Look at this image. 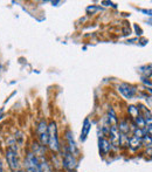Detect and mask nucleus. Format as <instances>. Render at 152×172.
<instances>
[{"label": "nucleus", "mask_w": 152, "mask_h": 172, "mask_svg": "<svg viewBox=\"0 0 152 172\" xmlns=\"http://www.w3.org/2000/svg\"><path fill=\"white\" fill-rule=\"evenodd\" d=\"M48 145L53 151L59 150V137H57V127L55 122H50L48 125Z\"/></svg>", "instance_id": "1"}, {"label": "nucleus", "mask_w": 152, "mask_h": 172, "mask_svg": "<svg viewBox=\"0 0 152 172\" xmlns=\"http://www.w3.org/2000/svg\"><path fill=\"white\" fill-rule=\"evenodd\" d=\"M6 158H7V163H8L10 169L13 172L18 171L19 168H20V164H19V158H18L16 151L14 149H8L7 152H6Z\"/></svg>", "instance_id": "2"}, {"label": "nucleus", "mask_w": 152, "mask_h": 172, "mask_svg": "<svg viewBox=\"0 0 152 172\" xmlns=\"http://www.w3.org/2000/svg\"><path fill=\"white\" fill-rule=\"evenodd\" d=\"M25 165L28 172H39V158L32 152H29L27 155Z\"/></svg>", "instance_id": "3"}, {"label": "nucleus", "mask_w": 152, "mask_h": 172, "mask_svg": "<svg viewBox=\"0 0 152 172\" xmlns=\"http://www.w3.org/2000/svg\"><path fill=\"white\" fill-rule=\"evenodd\" d=\"M38 135H39V139H40V143L42 145H47L48 144V127H47V123L46 121L42 119L38 127Z\"/></svg>", "instance_id": "4"}, {"label": "nucleus", "mask_w": 152, "mask_h": 172, "mask_svg": "<svg viewBox=\"0 0 152 172\" xmlns=\"http://www.w3.org/2000/svg\"><path fill=\"white\" fill-rule=\"evenodd\" d=\"M63 165L67 170L69 171H73L75 168H76V159H75V156L73 153H70L69 151L67 150L66 153H65V157H63Z\"/></svg>", "instance_id": "5"}, {"label": "nucleus", "mask_w": 152, "mask_h": 172, "mask_svg": "<svg viewBox=\"0 0 152 172\" xmlns=\"http://www.w3.org/2000/svg\"><path fill=\"white\" fill-rule=\"evenodd\" d=\"M118 90L122 93V95L126 97V98H132L133 96H135V94H136V89L133 88V87H131V86H129V84H119L118 86Z\"/></svg>", "instance_id": "6"}, {"label": "nucleus", "mask_w": 152, "mask_h": 172, "mask_svg": "<svg viewBox=\"0 0 152 172\" xmlns=\"http://www.w3.org/2000/svg\"><path fill=\"white\" fill-rule=\"evenodd\" d=\"M98 143H99V150H101V152H102V153L107 155V153L111 150L110 142H109L108 139H105L104 137H101V138H99V141H98Z\"/></svg>", "instance_id": "7"}, {"label": "nucleus", "mask_w": 152, "mask_h": 172, "mask_svg": "<svg viewBox=\"0 0 152 172\" xmlns=\"http://www.w3.org/2000/svg\"><path fill=\"white\" fill-rule=\"evenodd\" d=\"M90 129H91V124H90L89 119L85 118V119H84V122H83L82 131H81V137H80L82 142H84V141L87 139V137H88V135H89V131H90Z\"/></svg>", "instance_id": "8"}, {"label": "nucleus", "mask_w": 152, "mask_h": 172, "mask_svg": "<svg viewBox=\"0 0 152 172\" xmlns=\"http://www.w3.org/2000/svg\"><path fill=\"white\" fill-rule=\"evenodd\" d=\"M142 142H143L142 138H138V137H136V136H131V137L129 138V144H128V145L130 146L132 150H137V149H139L140 145H142Z\"/></svg>", "instance_id": "9"}, {"label": "nucleus", "mask_w": 152, "mask_h": 172, "mask_svg": "<svg viewBox=\"0 0 152 172\" xmlns=\"http://www.w3.org/2000/svg\"><path fill=\"white\" fill-rule=\"evenodd\" d=\"M39 172H53L50 165L43 157L39 158Z\"/></svg>", "instance_id": "10"}, {"label": "nucleus", "mask_w": 152, "mask_h": 172, "mask_svg": "<svg viewBox=\"0 0 152 172\" xmlns=\"http://www.w3.org/2000/svg\"><path fill=\"white\" fill-rule=\"evenodd\" d=\"M67 139H68V143H69V149H68V151H69L70 153H73V155L75 156V153L77 152V147H76V145H75L74 138H73V136H71V133H70V131H67Z\"/></svg>", "instance_id": "11"}, {"label": "nucleus", "mask_w": 152, "mask_h": 172, "mask_svg": "<svg viewBox=\"0 0 152 172\" xmlns=\"http://www.w3.org/2000/svg\"><path fill=\"white\" fill-rule=\"evenodd\" d=\"M129 114H130V116L132 118H135V117H137L139 115V109L133 106H129Z\"/></svg>", "instance_id": "12"}, {"label": "nucleus", "mask_w": 152, "mask_h": 172, "mask_svg": "<svg viewBox=\"0 0 152 172\" xmlns=\"http://www.w3.org/2000/svg\"><path fill=\"white\" fill-rule=\"evenodd\" d=\"M0 172H2V165H1V162H0Z\"/></svg>", "instance_id": "13"}]
</instances>
